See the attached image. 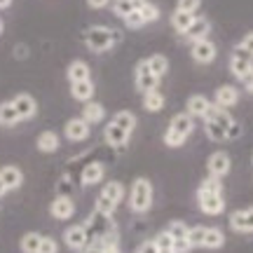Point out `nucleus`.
I'll return each mask as SVG.
<instances>
[{
  "mask_svg": "<svg viewBox=\"0 0 253 253\" xmlns=\"http://www.w3.org/2000/svg\"><path fill=\"white\" fill-rule=\"evenodd\" d=\"M136 129V115L131 110H120L103 126V141L110 148H125Z\"/></svg>",
  "mask_w": 253,
  "mask_h": 253,
  "instance_id": "nucleus-1",
  "label": "nucleus"
},
{
  "mask_svg": "<svg viewBox=\"0 0 253 253\" xmlns=\"http://www.w3.org/2000/svg\"><path fill=\"white\" fill-rule=\"evenodd\" d=\"M82 42L89 52L103 54V52H110L115 45H120V33L108 26H89L82 36Z\"/></svg>",
  "mask_w": 253,
  "mask_h": 253,
  "instance_id": "nucleus-2",
  "label": "nucleus"
},
{
  "mask_svg": "<svg viewBox=\"0 0 253 253\" xmlns=\"http://www.w3.org/2000/svg\"><path fill=\"white\" fill-rule=\"evenodd\" d=\"M195 131V118H190L188 113H178L169 120V126L164 131V145L169 148H181Z\"/></svg>",
  "mask_w": 253,
  "mask_h": 253,
  "instance_id": "nucleus-3",
  "label": "nucleus"
},
{
  "mask_svg": "<svg viewBox=\"0 0 253 253\" xmlns=\"http://www.w3.org/2000/svg\"><path fill=\"white\" fill-rule=\"evenodd\" d=\"M153 199H155V190H153V183L138 176L131 188H129V209L134 213H148L150 207H153Z\"/></svg>",
  "mask_w": 253,
  "mask_h": 253,
  "instance_id": "nucleus-4",
  "label": "nucleus"
},
{
  "mask_svg": "<svg viewBox=\"0 0 253 253\" xmlns=\"http://www.w3.org/2000/svg\"><path fill=\"white\" fill-rule=\"evenodd\" d=\"M230 71H232V75L239 78V80L249 78V75L253 73V54L237 45L235 52H232V56H230Z\"/></svg>",
  "mask_w": 253,
  "mask_h": 253,
  "instance_id": "nucleus-5",
  "label": "nucleus"
},
{
  "mask_svg": "<svg viewBox=\"0 0 253 253\" xmlns=\"http://www.w3.org/2000/svg\"><path fill=\"white\" fill-rule=\"evenodd\" d=\"M134 84H136V89L141 91V94L157 89V84H160V78L150 71V66H148V61H145V59H141V61L136 63V68H134Z\"/></svg>",
  "mask_w": 253,
  "mask_h": 253,
  "instance_id": "nucleus-6",
  "label": "nucleus"
},
{
  "mask_svg": "<svg viewBox=\"0 0 253 253\" xmlns=\"http://www.w3.org/2000/svg\"><path fill=\"white\" fill-rule=\"evenodd\" d=\"M63 244L68 246L71 251H84V246L89 244L87 225H84V223H78V225L66 227V230H63Z\"/></svg>",
  "mask_w": 253,
  "mask_h": 253,
  "instance_id": "nucleus-7",
  "label": "nucleus"
},
{
  "mask_svg": "<svg viewBox=\"0 0 253 253\" xmlns=\"http://www.w3.org/2000/svg\"><path fill=\"white\" fill-rule=\"evenodd\" d=\"M197 204L202 209V213H207V216H218V213L225 211L223 192H202V190H197Z\"/></svg>",
  "mask_w": 253,
  "mask_h": 253,
  "instance_id": "nucleus-8",
  "label": "nucleus"
},
{
  "mask_svg": "<svg viewBox=\"0 0 253 253\" xmlns=\"http://www.w3.org/2000/svg\"><path fill=\"white\" fill-rule=\"evenodd\" d=\"M89 134H91V125L82 118H71L66 125H63V136H66L68 141H73V143L87 141Z\"/></svg>",
  "mask_w": 253,
  "mask_h": 253,
  "instance_id": "nucleus-9",
  "label": "nucleus"
},
{
  "mask_svg": "<svg viewBox=\"0 0 253 253\" xmlns=\"http://www.w3.org/2000/svg\"><path fill=\"white\" fill-rule=\"evenodd\" d=\"M230 167H232V162H230V155H227L225 150H216V153L209 155V160H207L209 176L223 178V176H227V173H230Z\"/></svg>",
  "mask_w": 253,
  "mask_h": 253,
  "instance_id": "nucleus-10",
  "label": "nucleus"
},
{
  "mask_svg": "<svg viewBox=\"0 0 253 253\" xmlns=\"http://www.w3.org/2000/svg\"><path fill=\"white\" fill-rule=\"evenodd\" d=\"M216 45L209 40V38H204V40H197V42H192V47H190V56H192V61L197 63H211L213 59H216Z\"/></svg>",
  "mask_w": 253,
  "mask_h": 253,
  "instance_id": "nucleus-11",
  "label": "nucleus"
},
{
  "mask_svg": "<svg viewBox=\"0 0 253 253\" xmlns=\"http://www.w3.org/2000/svg\"><path fill=\"white\" fill-rule=\"evenodd\" d=\"M167 232L171 235V239L176 242V253H188L192 246L188 242V232L190 227L183 223V220H171L169 225H167Z\"/></svg>",
  "mask_w": 253,
  "mask_h": 253,
  "instance_id": "nucleus-12",
  "label": "nucleus"
},
{
  "mask_svg": "<svg viewBox=\"0 0 253 253\" xmlns=\"http://www.w3.org/2000/svg\"><path fill=\"white\" fill-rule=\"evenodd\" d=\"M103 178H106V167H103V162H89V164L82 167L80 183L84 185V188L99 185V183H103Z\"/></svg>",
  "mask_w": 253,
  "mask_h": 253,
  "instance_id": "nucleus-13",
  "label": "nucleus"
},
{
  "mask_svg": "<svg viewBox=\"0 0 253 253\" xmlns=\"http://www.w3.org/2000/svg\"><path fill=\"white\" fill-rule=\"evenodd\" d=\"M211 106H213V101H209L204 94H192L188 99V103H185V113L195 120H204L209 115Z\"/></svg>",
  "mask_w": 253,
  "mask_h": 253,
  "instance_id": "nucleus-14",
  "label": "nucleus"
},
{
  "mask_svg": "<svg viewBox=\"0 0 253 253\" xmlns=\"http://www.w3.org/2000/svg\"><path fill=\"white\" fill-rule=\"evenodd\" d=\"M12 103H14L21 122H24V120H33L38 115V101L33 99L31 94H17V96L12 99Z\"/></svg>",
  "mask_w": 253,
  "mask_h": 253,
  "instance_id": "nucleus-15",
  "label": "nucleus"
},
{
  "mask_svg": "<svg viewBox=\"0 0 253 253\" xmlns=\"http://www.w3.org/2000/svg\"><path fill=\"white\" fill-rule=\"evenodd\" d=\"M84 253H120V249H118V235L94 237V239H89V244L84 246Z\"/></svg>",
  "mask_w": 253,
  "mask_h": 253,
  "instance_id": "nucleus-16",
  "label": "nucleus"
},
{
  "mask_svg": "<svg viewBox=\"0 0 253 253\" xmlns=\"http://www.w3.org/2000/svg\"><path fill=\"white\" fill-rule=\"evenodd\" d=\"M49 213L56 218V220H71L73 213H75V202L73 197H59L56 195L52 207H49Z\"/></svg>",
  "mask_w": 253,
  "mask_h": 253,
  "instance_id": "nucleus-17",
  "label": "nucleus"
},
{
  "mask_svg": "<svg viewBox=\"0 0 253 253\" xmlns=\"http://www.w3.org/2000/svg\"><path fill=\"white\" fill-rule=\"evenodd\" d=\"M230 227L235 232H253V207L242 209V211H232Z\"/></svg>",
  "mask_w": 253,
  "mask_h": 253,
  "instance_id": "nucleus-18",
  "label": "nucleus"
},
{
  "mask_svg": "<svg viewBox=\"0 0 253 253\" xmlns=\"http://www.w3.org/2000/svg\"><path fill=\"white\" fill-rule=\"evenodd\" d=\"M209 33H211V21H209L207 17H195V21H192L190 28L183 33V38L190 40V42H197V40L209 38Z\"/></svg>",
  "mask_w": 253,
  "mask_h": 253,
  "instance_id": "nucleus-19",
  "label": "nucleus"
},
{
  "mask_svg": "<svg viewBox=\"0 0 253 253\" xmlns=\"http://www.w3.org/2000/svg\"><path fill=\"white\" fill-rule=\"evenodd\" d=\"M237 101H239V89L232 87V84H223L213 94V103H216L218 108H232Z\"/></svg>",
  "mask_w": 253,
  "mask_h": 253,
  "instance_id": "nucleus-20",
  "label": "nucleus"
},
{
  "mask_svg": "<svg viewBox=\"0 0 253 253\" xmlns=\"http://www.w3.org/2000/svg\"><path fill=\"white\" fill-rule=\"evenodd\" d=\"M36 145H38V150H40V153L52 155V153H56V150L61 148V138H59L56 131L47 129V131H40V134H38Z\"/></svg>",
  "mask_w": 253,
  "mask_h": 253,
  "instance_id": "nucleus-21",
  "label": "nucleus"
},
{
  "mask_svg": "<svg viewBox=\"0 0 253 253\" xmlns=\"http://www.w3.org/2000/svg\"><path fill=\"white\" fill-rule=\"evenodd\" d=\"M0 181L5 183V188L9 190H19L21 188V183H24V171L14 167V164H9V167H2L0 169Z\"/></svg>",
  "mask_w": 253,
  "mask_h": 253,
  "instance_id": "nucleus-22",
  "label": "nucleus"
},
{
  "mask_svg": "<svg viewBox=\"0 0 253 253\" xmlns=\"http://www.w3.org/2000/svg\"><path fill=\"white\" fill-rule=\"evenodd\" d=\"M82 120H87L89 125H99V122H103L106 120V108H103V103H99V101H87L84 106H82Z\"/></svg>",
  "mask_w": 253,
  "mask_h": 253,
  "instance_id": "nucleus-23",
  "label": "nucleus"
},
{
  "mask_svg": "<svg viewBox=\"0 0 253 253\" xmlns=\"http://www.w3.org/2000/svg\"><path fill=\"white\" fill-rule=\"evenodd\" d=\"M66 78H68V82H71V84H73V82L91 80V68L84 61L75 59V61L68 63V68H66Z\"/></svg>",
  "mask_w": 253,
  "mask_h": 253,
  "instance_id": "nucleus-24",
  "label": "nucleus"
},
{
  "mask_svg": "<svg viewBox=\"0 0 253 253\" xmlns=\"http://www.w3.org/2000/svg\"><path fill=\"white\" fill-rule=\"evenodd\" d=\"M94 82L91 80H82V82H73L71 84V96L75 101H82V103H87V101L94 99Z\"/></svg>",
  "mask_w": 253,
  "mask_h": 253,
  "instance_id": "nucleus-25",
  "label": "nucleus"
},
{
  "mask_svg": "<svg viewBox=\"0 0 253 253\" xmlns=\"http://www.w3.org/2000/svg\"><path fill=\"white\" fill-rule=\"evenodd\" d=\"M143 2L145 0H113V2H110V9H113L115 17L125 19L126 14H131V12L143 7Z\"/></svg>",
  "mask_w": 253,
  "mask_h": 253,
  "instance_id": "nucleus-26",
  "label": "nucleus"
},
{
  "mask_svg": "<svg viewBox=\"0 0 253 253\" xmlns=\"http://www.w3.org/2000/svg\"><path fill=\"white\" fill-rule=\"evenodd\" d=\"M19 122H21V118H19L14 103L12 101H2L0 103V126H14Z\"/></svg>",
  "mask_w": 253,
  "mask_h": 253,
  "instance_id": "nucleus-27",
  "label": "nucleus"
},
{
  "mask_svg": "<svg viewBox=\"0 0 253 253\" xmlns=\"http://www.w3.org/2000/svg\"><path fill=\"white\" fill-rule=\"evenodd\" d=\"M164 103H167V99H164V94L160 89L143 94V110H148V113H160L164 108Z\"/></svg>",
  "mask_w": 253,
  "mask_h": 253,
  "instance_id": "nucleus-28",
  "label": "nucleus"
},
{
  "mask_svg": "<svg viewBox=\"0 0 253 253\" xmlns=\"http://www.w3.org/2000/svg\"><path fill=\"white\" fill-rule=\"evenodd\" d=\"M195 17L197 14H190V12H181V9H173L171 12V28L176 31V33H185L190 28V24L195 21Z\"/></svg>",
  "mask_w": 253,
  "mask_h": 253,
  "instance_id": "nucleus-29",
  "label": "nucleus"
},
{
  "mask_svg": "<svg viewBox=\"0 0 253 253\" xmlns=\"http://www.w3.org/2000/svg\"><path fill=\"white\" fill-rule=\"evenodd\" d=\"M99 195H103L106 199H110L113 204H120V202L125 199V185H122L120 181H108Z\"/></svg>",
  "mask_w": 253,
  "mask_h": 253,
  "instance_id": "nucleus-30",
  "label": "nucleus"
},
{
  "mask_svg": "<svg viewBox=\"0 0 253 253\" xmlns=\"http://www.w3.org/2000/svg\"><path fill=\"white\" fill-rule=\"evenodd\" d=\"M145 61H148V66H150V71H153L155 75L160 78V80H162L164 75L169 73V59H167L164 54H153V56H148Z\"/></svg>",
  "mask_w": 253,
  "mask_h": 253,
  "instance_id": "nucleus-31",
  "label": "nucleus"
},
{
  "mask_svg": "<svg viewBox=\"0 0 253 253\" xmlns=\"http://www.w3.org/2000/svg\"><path fill=\"white\" fill-rule=\"evenodd\" d=\"M225 244V235L220 227H207V235H204V249H220Z\"/></svg>",
  "mask_w": 253,
  "mask_h": 253,
  "instance_id": "nucleus-32",
  "label": "nucleus"
},
{
  "mask_svg": "<svg viewBox=\"0 0 253 253\" xmlns=\"http://www.w3.org/2000/svg\"><path fill=\"white\" fill-rule=\"evenodd\" d=\"M40 244H42L40 232H26L21 237V251L24 253H40Z\"/></svg>",
  "mask_w": 253,
  "mask_h": 253,
  "instance_id": "nucleus-33",
  "label": "nucleus"
},
{
  "mask_svg": "<svg viewBox=\"0 0 253 253\" xmlns=\"http://www.w3.org/2000/svg\"><path fill=\"white\" fill-rule=\"evenodd\" d=\"M155 246H157V253H176V242L171 239V235L164 230L153 239Z\"/></svg>",
  "mask_w": 253,
  "mask_h": 253,
  "instance_id": "nucleus-34",
  "label": "nucleus"
},
{
  "mask_svg": "<svg viewBox=\"0 0 253 253\" xmlns=\"http://www.w3.org/2000/svg\"><path fill=\"white\" fill-rule=\"evenodd\" d=\"M138 14H141V19H143V24H153V21H157L160 19V7L155 5V2H150V0H145L143 7L138 9Z\"/></svg>",
  "mask_w": 253,
  "mask_h": 253,
  "instance_id": "nucleus-35",
  "label": "nucleus"
},
{
  "mask_svg": "<svg viewBox=\"0 0 253 253\" xmlns=\"http://www.w3.org/2000/svg\"><path fill=\"white\" fill-rule=\"evenodd\" d=\"M115 209H118V204H113V202L106 199L103 195H99L96 202H94V211H99V213H103V216H113V213H115Z\"/></svg>",
  "mask_w": 253,
  "mask_h": 253,
  "instance_id": "nucleus-36",
  "label": "nucleus"
},
{
  "mask_svg": "<svg viewBox=\"0 0 253 253\" xmlns=\"http://www.w3.org/2000/svg\"><path fill=\"white\" fill-rule=\"evenodd\" d=\"M204 235H207V227L204 225H192L190 227V232H188L190 246H192V249H195V246H202L204 244Z\"/></svg>",
  "mask_w": 253,
  "mask_h": 253,
  "instance_id": "nucleus-37",
  "label": "nucleus"
},
{
  "mask_svg": "<svg viewBox=\"0 0 253 253\" xmlns=\"http://www.w3.org/2000/svg\"><path fill=\"white\" fill-rule=\"evenodd\" d=\"M56 195H59V197H73V178L68 176V173H63L61 178H59Z\"/></svg>",
  "mask_w": 253,
  "mask_h": 253,
  "instance_id": "nucleus-38",
  "label": "nucleus"
},
{
  "mask_svg": "<svg viewBox=\"0 0 253 253\" xmlns=\"http://www.w3.org/2000/svg\"><path fill=\"white\" fill-rule=\"evenodd\" d=\"M197 190H202V192H223V183L216 176H209V178H204V181L199 183Z\"/></svg>",
  "mask_w": 253,
  "mask_h": 253,
  "instance_id": "nucleus-39",
  "label": "nucleus"
},
{
  "mask_svg": "<svg viewBox=\"0 0 253 253\" xmlns=\"http://www.w3.org/2000/svg\"><path fill=\"white\" fill-rule=\"evenodd\" d=\"M199 7H202V0H176V9H181V12L197 14Z\"/></svg>",
  "mask_w": 253,
  "mask_h": 253,
  "instance_id": "nucleus-40",
  "label": "nucleus"
},
{
  "mask_svg": "<svg viewBox=\"0 0 253 253\" xmlns=\"http://www.w3.org/2000/svg\"><path fill=\"white\" fill-rule=\"evenodd\" d=\"M40 253H59V244L54 237L42 235V244H40Z\"/></svg>",
  "mask_w": 253,
  "mask_h": 253,
  "instance_id": "nucleus-41",
  "label": "nucleus"
},
{
  "mask_svg": "<svg viewBox=\"0 0 253 253\" xmlns=\"http://www.w3.org/2000/svg\"><path fill=\"white\" fill-rule=\"evenodd\" d=\"M239 47H242V49H246V52H251V54H253V31H251V33H246V36L242 38V42H239Z\"/></svg>",
  "mask_w": 253,
  "mask_h": 253,
  "instance_id": "nucleus-42",
  "label": "nucleus"
},
{
  "mask_svg": "<svg viewBox=\"0 0 253 253\" xmlns=\"http://www.w3.org/2000/svg\"><path fill=\"white\" fill-rule=\"evenodd\" d=\"M136 253H157V246H155V242L150 239V242H143V244H138Z\"/></svg>",
  "mask_w": 253,
  "mask_h": 253,
  "instance_id": "nucleus-43",
  "label": "nucleus"
},
{
  "mask_svg": "<svg viewBox=\"0 0 253 253\" xmlns=\"http://www.w3.org/2000/svg\"><path fill=\"white\" fill-rule=\"evenodd\" d=\"M242 134V126L237 125V122H232V126H230V129H227V136H225V141H235L237 136Z\"/></svg>",
  "mask_w": 253,
  "mask_h": 253,
  "instance_id": "nucleus-44",
  "label": "nucleus"
},
{
  "mask_svg": "<svg viewBox=\"0 0 253 253\" xmlns=\"http://www.w3.org/2000/svg\"><path fill=\"white\" fill-rule=\"evenodd\" d=\"M113 0H87V5H89L91 9H103V7H108Z\"/></svg>",
  "mask_w": 253,
  "mask_h": 253,
  "instance_id": "nucleus-45",
  "label": "nucleus"
},
{
  "mask_svg": "<svg viewBox=\"0 0 253 253\" xmlns=\"http://www.w3.org/2000/svg\"><path fill=\"white\" fill-rule=\"evenodd\" d=\"M242 82H244V89L249 91V94H253V73H251V75H249V78H244V80H242Z\"/></svg>",
  "mask_w": 253,
  "mask_h": 253,
  "instance_id": "nucleus-46",
  "label": "nucleus"
},
{
  "mask_svg": "<svg viewBox=\"0 0 253 253\" xmlns=\"http://www.w3.org/2000/svg\"><path fill=\"white\" fill-rule=\"evenodd\" d=\"M12 5V0H0V9H7Z\"/></svg>",
  "mask_w": 253,
  "mask_h": 253,
  "instance_id": "nucleus-47",
  "label": "nucleus"
},
{
  "mask_svg": "<svg viewBox=\"0 0 253 253\" xmlns=\"http://www.w3.org/2000/svg\"><path fill=\"white\" fill-rule=\"evenodd\" d=\"M5 192H7V188H5V183L0 181V197H2V195H5Z\"/></svg>",
  "mask_w": 253,
  "mask_h": 253,
  "instance_id": "nucleus-48",
  "label": "nucleus"
},
{
  "mask_svg": "<svg viewBox=\"0 0 253 253\" xmlns=\"http://www.w3.org/2000/svg\"><path fill=\"white\" fill-rule=\"evenodd\" d=\"M2 33H5V21L0 19V36H2Z\"/></svg>",
  "mask_w": 253,
  "mask_h": 253,
  "instance_id": "nucleus-49",
  "label": "nucleus"
}]
</instances>
